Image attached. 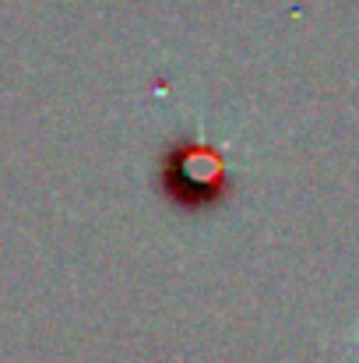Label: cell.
<instances>
[{
	"label": "cell",
	"instance_id": "6da1fadb",
	"mask_svg": "<svg viewBox=\"0 0 359 363\" xmlns=\"http://www.w3.org/2000/svg\"><path fill=\"white\" fill-rule=\"evenodd\" d=\"M356 342H359V335H356Z\"/></svg>",
	"mask_w": 359,
	"mask_h": 363
}]
</instances>
